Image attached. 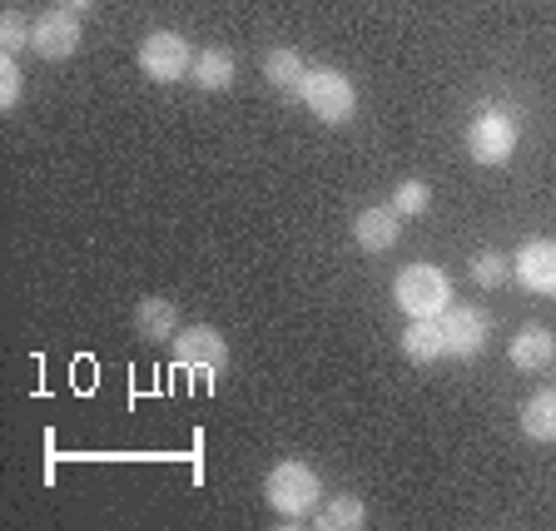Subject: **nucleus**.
Masks as SVG:
<instances>
[{"mask_svg": "<svg viewBox=\"0 0 556 531\" xmlns=\"http://www.w3.org/2000/svg\"><path fill=\"white\" fill-rule=\"evenodd\" d=\"M467 150L477 164H507L517 150V119L502 110V104H482L467 125Z\"/></svg>", "mask_w": 556, "mask_h": 531, "instance_id": "4", "label": "nucleus"}, {"mask_svg": "<svg viewBox=\"0 0 556 531\" xmlns=\"http://www.w3.org/2000/svg\"><path fill=\"white\" fill-rule=\"evenodd\" d=\"M393 303L407 318H442L452 308V278L438 264H407L393 278Z\"/></svg>", "mask_w": 556, "mask_h": 531, "instance_id": "1", "label": "nucleus"}, {"mask_svg": "<svg viewBox=\"0 0 556 531\" xmlns=\"http://www.w3.org/2000/svg\"><path fill=\"white\" fill-rule=\"evenodd\" d=\"M521 289H532L536 299H556V243L552 239H527L511 258Z\"/></svg>", "mask_w": 556, "mask_h": 531, "instance_id": "9", "label": "nucleus"}, {"mask_svg": "<svg viewBox=\"0 0 556 531\" xmlns=\"http://www.w3.org/2000/svg\"><path fill=\"white\" fill-rule=\"evenodd\" d=\"M438 324H442L447 358H472V353H482L486 333H492V318H486L482 308H472V303H452Z\"/></svg>", "mask_w": 556, "mask_h": 531, "instance_id": "8", "label": "nucleus"}, {"mask_svg": "<svg viewBox=\"0 0 556 531\" xmlns=\"http://www.w3.org/2000/svg\"><path fill=\"white\" fill-rule=\"evenodd\" d=\"M403 353H407L413 363H438L442 353H447L438 318H413V324L403 328Z\"/></svg>", "mask_w": 556, "mask_h": 531, "instance_id": "15", "label": "nucleus"}, {"mask_svg": "<svg viewBox=\"0 0 556 531\" xmlns=\"http://www.w3.org/2000/svg\"><path fill=\"white\" fill-rule=\"evenodd\" d=\"M30 50L40 60H70L80 50V15L55 5V11H40L35 15V35H30Z\"/></svg>", "mask_w": 556, "mask_h": 531, "instance_id": "7", "label": "nucleus"}, {"mask_svg": "<svg viewBox=\"0 0 556 531\" xmlns=\"http://www.w3.org/2000/svg\"><path fill=\"white\" fill-rule=\"evenodd\" d=\"M30 35H35V21H25L21 11H5L0 15V50H25L30 46Z\"/></svg>", "mask_w": 556, "mask_h": 531, "instance_id": "20", "label": "nucleus"}, {"mask_svg": "<svg viewBox=\"0 0 556 531\" xmlns=\"http://www.w3.org/2000/svg\"><path fill=\"white\" fill-rule=\"evenodd\" d=\"M521 432L532 442H556V388L527 397V407H521Z\"/></svg>", "mask_w": 556, "mask_h": 531, "instance_id": "16", "label": "nucleus"}, {"mask_svg": "<svg viewBox=\"0 0 556 531\" xmlns=\"http://www.w3.org/2000/svg\"><path fill=\"white\" fill-rule=\"evenodd\" d=\"M507 358H511V368H517V372H542V368H552V363H556V338H552V328H521V333L511 338Z\"/></svg>", "mask_w": 556, "mask_h": 531, "instance_id": "10", "label": "nucleus"}, {"mask_svg": "<svg viewBox=\"0 0 556 531\" xmlns=\"http://www.w3.org/2000/svg\"><path fill=\"white\" fill-rule=\"evenodd\" d=\"M174 363L214 378V372H224V363H229V343H224L219 328H208V324L179 328V333H174Z\"/></svg>", "mask_w": 556, "mask_h": 531, "instance_id": "6", "label": "nucleus"}, {"mask_svg": "<svg viewBox=\"0 0 556 531\" xmlns=\"http://www.w3.org/2000/svg\"><path fill=\"white\" fill-rule=\"evenodd\" d=\"M60 5H65V11H75V15H80V11H94L100 0H60Z\"/></svg>", "mask_w": 556, "mask_h": 531, "instance_id": "22", "label": "nucleus"}, {"mask_svg": "<svg viewBox=\"0 0 556 531\" xmlns=\"http://www.w3.org/2000/svg\"><path fill=\"white\" fill-rule=\"evenodd\" d=\"M313 521H318V531H358V527H368V507H363V497L343 492V497L324 502V517H313Z\"/></svg>", "mask_w": 556, "mask_h": 531, "instance_id": "17", "label": "nucleus"}, {"mask_svg": "<svg viewBox=\"0 0 556 531\" xmlns=\"http://www.w3.org/2000/svg\"><path fill=\"white\" fill-rule=\"evenodd\" d=\"M511 274V258L497 254V249H482V254H472V278L482 283V289H502Z\"/></svg>", "mask_w": 556, "mask_h": 531, "instance_id": "18", "label": "nucleus"}, {"mask_svg": "<svg viewBox=\"0 0 556 531\" xmlns=\"http://www.w3.org/2000/svg\"><path fill=\"white\" fill-rule=\"evenodd\" d=\"M397 219H403V214H397L393 204L363 208L358 219H353V239H358L368 254H388V249L397 243Z\"/></svg>", "mask_w": 556, "mask_h": 531, "instance_id": "11", "label": "nucleus"}, {"mask_svg": "<svg viewBox=\"0 0 556 531\" xmlns=\"http://www.w3.org/2000/svg\"><path fill=\"white\" fill-rule=\"evenodd\" d=\"M428 204H432V189L422 185V179H403V185H397L393 208L403 214V219H417V214H428Z\"/></svg>", "mask_w": 556, "mask_h": 531, "instance_id": "19", "label": "nucleus"}, {"mask_svg": "<svg viewBox=\"0 0 556 531\" xmlns=\"http://www.w3.org/2000/svg\"><path fill=\"white\" fill-rule=\"evenodd\" d=\"M264 497L278 517H308L318 502H324V482L308 463H278L264 477Z\"/></svg>", "mask_w": 556, "mask_h": 531, "instance_id": "2", "label": "nucleus"}, {"mask_svg": "<svg viewBox=\"0 0 556 531\" xmlns=\"http://www.w3.org/2000/svg\"><path fill=\"white\" fill-rule=\"evenodd\" d=\"M264 80L274 85V90H283V94H299L303 80H308V65H303L299 50L274 46V50L264 55Z\"/></svg>", "mask_w": 556, "mask_h": 531, "instance_id": "14", "label": "nucleus"}, {"mask_svg": "<svg viewBox=\"0 0 556 531\" xmlns=\"http://www.w3.org/2000/svg\"><path fill=\"white\" fill-rule=\"evenodd\" d=\"M135 328L144 343H164V338L179 333V308H174L169 299H160V293H150V299H139V308H135Z\"/></svg>", "mask_w": 556, "mask_h": 531, "instance_id": "12", "label": "nucleus"}, {"mask_svg": "<svg viewBox=\"0 0 556 531\" xmlns=\"http://www.w3.org/2000/svg\"><path fill=\"white\" fill-rule=\"evenodd\" d=\"M139 69L160 85H174L194 69V50H189V40L179 30H150L139 40Z\"/></svg>", "mask_w": 556, "mask_h": 531, "instance_id": "5", "label": "nucleus"}, {"mask_svg": "<svg viewBox=\"0 0 556 531\" xmlns=\"http://www.w3.org/2000/svg\"><path fill=\"white\" fill-rule=\"evenodd\" d=\"M189 75H194V85L199 90H229L233 85V75H239V60H233V50H219V46H208V50H199L194 55V69H189Z\"/></svg>", "mask_w": 556, "mask_h": 531, "instance_id": "13", "label": "nucleus"}, {"mask_svg": "<svg viewBox=\"0 0 556 531\" xmlns=\"http://www.w3.org/2000/svg\"><path fill=\"white\" fill-rule=\"evenodd\" d=\"M15 104H21V65L11 50H0V110H15Z\"/></svg>", "mask_w": 556, "mask_h": 531, "instance_id": "21", "label": "nucleus"}, {"mask_svg": "<svg viewBox=\"0 0 556 531\" xmlns=\"http://www.w3.org/2000/svg\"><path fill=\"white\" fill-rule=\"evenodd\" d=\"M299 100L308 104L324 125H348L353 110H358V90H353V80H348L343 69H308Z\"/></svg>", "mask_w": 556, "mask_h": 531, "instance_id": "3", "label": "nucleus"}]
</instances>
